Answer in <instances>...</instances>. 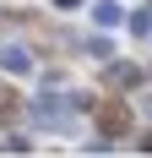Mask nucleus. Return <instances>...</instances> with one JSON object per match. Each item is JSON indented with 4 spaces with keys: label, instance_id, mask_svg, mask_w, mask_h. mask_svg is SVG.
I'll use <instances>...</instances> for the list:
<instances>
[{
    "label": "nucleus",
    "instance_id": "20e7f679",
    "mask_svg": "<svg viewBox=\"0 0 152 158\" xmlns=\"http://www.w3.org/2000/svg\"><path fill=\"white\" fill-rule=\"evenodd\" d=\"M27 147H33L27 136H6V142H0V153H27Z\"/></svg>",
    "mask_w": 152,
    "mask_h": 158
},
{
    "label": "nucleus",
    "instance_id": "7ed1b4c3",
    "mask_svg": "<svg viewBox=\"0 0 152 158\" xmlns=\"http://www.w3.org/2000/svg\"><path fill=\"white\" fill-rule=\"evenodd\" d=\"M87 49H92V60H109V55H114V44H109V38H92Z\"/></svg>",
    "mask_w": 152,
    "mask_h": 158
},
{
    "label": "nucleus",
    "instance_id": "f03ea898",
    "mask_svg": "<svg viewBox=\"0 0 152 158\" xmlns=\"http://www.w3.org/2000/svg\"><path fill=\"white\" fill-rule=\"evenodd\" d=\"M92 22H98V27H120V22H125V6H120V0H92Z\"/></svg>",
    "mask_w": 152,
    "mask_h": 158
},
{
    "label": "nucleus",
    "instance_id": "f257e3e1",
    "mask_svg": "<svg viewBox=\"0 0 152 158\" xmlns=\"http://www.w3.org/2000/svg\"><path fill=\"white\" fill-rule=\"evenodd\" d=\"M0 71L6 77H33V49L27 44H6L0 49Z\"/></svg>",
    "mask_w": 152,
    "mask_h": 158
},
{
    "label": "nucleus",
    "instance_id": "423d86ee",
    "mask_svg": "<svg viewBox=\"0 0 152 158\" xmlns=\"http://www.w3.org/2000/svg\"><path fill=\"white\" fill-rule=\"evenodd\" d=\"M147 38H152V22H147Z\"/></svg>",
    "mask_w": 152,
    "mask_h": 158
},
{
    "label": "nucleus",
    "instance_id": "39448f33",
    "mask_svg": "<svg viewBox=\"0 0 152 158\" xmlns=\"http://www.w3.org/2000/svg\"><path fill=\"white\" fill-rule=\"evenodd\" d=\"M54 6H82V0H54Z\"/></svg>",
    "mask_w": 152,
    "mask_h": 158
}]
</instances>
